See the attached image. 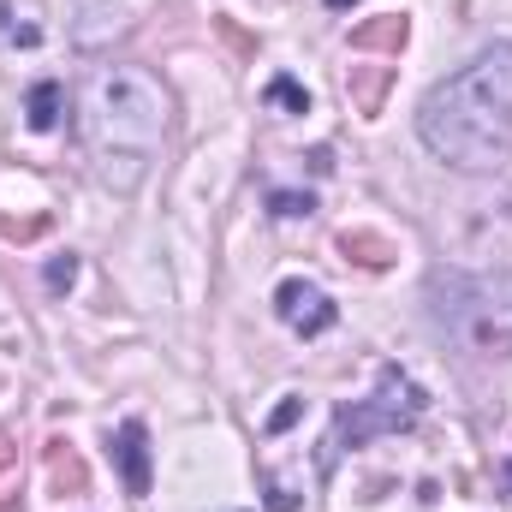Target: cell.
<instances>
[{
	"label": "cell",
	"mask_w": 512,
	"mask_h": 512,
	"mask_svg": "<svg viewBox=\"0 0 512 512\" xmlns=\"http://www.w3.org/2000/svg\"><path fill=\"white\" fill-rule=\"evenodd\" d=\"M417 137L459 173L501 167L512 155V42L483 48L471 66L441 78L417 108Z\"/></svg>",
	"instance_id": "1"
},
{
	"label": "cell",
	"mask_w": 512,
	"mask_h": 512,
	"mask_svg": "<svg viewBox=\"0 0 512 512\" xmlns=\"http://www.w3.org/2000/svg\"><path fill=\"white\" fill-rule=\"evenodd\" d=\"M78 131H84V149L96 161V179L108 191L131 197L161 155L167 96L155 78H143L131 66H96L84 96H78Z\"/></svg>",
	"instance_id": "2"
},
{
	"label": "cell",
	"mask_w": 512,
	"mask_h": 512,
	"mask_svg": "<svg viewBox=\"0 0 512 512\" xmlns=\"http://www.w3.org/2000/svg\"><path fill=\"white\" fill-rule=\"evenodd\" d=\"M435 322L477 358H512V280H435Z\"/></svg>",
	"instance_id": "3"
},
{
	"label": "cell",
	"mask_w": 512,
	"mask_h": 512,
	"mask_svg": "<svg viewBox=\"0 0 512 512\" xmlns=\"http://www.w3.org/2000/svg\"><path fill=\"white\" fill-rule=\"evenodd\" d=\"M423 405H429V393L411 382L399 364H382V376H376V393H370V399L340 405V417H334V429H328V441H322V471H334L352 447H364V441H376V435H399V429H411V423L423 417Z\"/></svg>",
	"instance_id": "4"
},
{
	"label": "cell",
	"mask_w": 512,
	"mask_h": 512,
	"mask_svg": "<svg viewBox=\"0 0 512 512\" xmlns=\"http://www.w3.org/2000/svg\"><path fill=\"white\" fill-rule=\"evenodd\" d=\"M274 316L292 328V334H328L334 322H340V310H334V298L316 286V280H280V292H274Z\"/></svg>",
	"instance_id": "5"
},
{
	"label": "cell",
	"mask_w": 512,
	"mask_h": 512,
	"mask_svg": "<svg viewBox=\"0 0 512 512\" xmlns=\"http://www.w3.org/2000/svg\"><path fill=\"white\" fill-rule=\"evenodd\" d=\"M108 453H114V465H120V483H126L131 501H143L149 495V429L131 417L120 423L114 435H108Z\"/></svg>",
	"instance_id": "6"
},
{
	"label": "cell",
	"mask_w": 512,
	"mask_h": 512,
	"mask_svg": "<svg viewBox=\"0 0 512 512\" xmlns=\"http://www.w3.org/2000/svg\"><path fill=\"white\" fill-rule=\"evenodd\" d=\"M42 459H48V489H54V495H66V501H72V495H84V489H90V471H84V459H78V447H72V441H60V435H54V441L42 447Z\"/></svg>",
	"instance_id": "7"
},
{
	"label": "cell",
	"mask_w": 512,
	"mask_h": 512,
	"mask_svg": "<svg viewBox=\"0 0 512 512\" xmlns=\"http://www.w3.org/2000/svg\"><path fill=\"white\" fill-rule=\"evenodd\" d=\"M405 36H411V18L405 12H382V18H370V24L352 30V48L358 54H399Z\"/></svg>",
	"instance_id": "8"
},
{
	"label": "cell",
	"mask_w": 512,
	"mask_h": 512,
	"mask_svg": "<svg viewBox=\"0 0 512 512\" xmlns=\"http://www.w3.org/2000/svg\"><path fill=\"white\" fill-rule=\"evenodd\" d=\"M387 84H393V66H352V78H346L352 108H358V114H382Z\"/></svg>",
	"instance_id": "9"
},
{
	"label": "cell",
	"mask_w": 512,
	"mask_h": 512,
	"mask_svg": "<svg viewBox=\"0 0 512 512\" xmlns=\"http://www.w3.org/2000/svg\"><path fill=\"white\" fill-rule=\"evenodd\" d=\"M340 256H346V262H358V268H387L399 251H393V239H382V233L346 227V233H340Z\"/></svg>",
	"instance_id": "10"
},
{
	"label": "cell",
	"mask_w": 512,
	"mask_h": 512,
	"mask_svg": "<svg viewBox=\"0 0 512 512\" xmlns=\"http://www.w3.org/2000/svg\"><path fill=\"white\" fill-rule=\"evenodd\" d=\"M60 114H66V90H60L54 78H42V84L30 90V102H24V120H30V131H54Z\"/></svg>",
	"instance_id": "11"
},
{
	"label": "cell",
	"mask_w": 512,
	"mask_h": 512,
	"mask_svg": "<svg viewBox=\"0 0 512 512\" xmlns=\"http://www.w3.org/2000/svg\"><path fill=\"white\" fill-rule=\"evenodd\" d=\"M262 96H268V108H286V114H310V90H304V84H292V78H274Z\"/></svg>",
	"instance_id": "12"
},
{
	"label": "cell",
	"mask_w": 512,
	"mask_h": 512,
	"mask_svg": "<svg viewBox=\"0 0 512 512\" xmlns=\"http://www.w3.org/2000/svg\"><path fill=\"white\" fill-rule=\"evenodd\" d=\"M310 209H316L310 191H268V215H280V221H298V215H310Z\"/></svg>",
	"instance_id": "13"
},
{
	"label": "cell",
	"mask_w": 512,
	"mask_h": 512,
	"mask_svg": "<svg viewBox=\"0 0 512 512\" xmlns=\"http://www.w3.org/2000/svg\"><path fill=\"white\" fill-rule=\"evenodd\" d=\"M48 227H54L48 215H30V221H12V215H0V239H18V245H24V239H42Z\"/></svg>",
	"instance_id": "14"
},
{
	"label": "cell",
	"mask_w": 512,
	"mask_h": 512,
	"mask_svg": "<svg viewBox=\"0 0 512 512\" xmlns=\"http://www.w3.org/2000/svg\"><path fill=\"white\" fill-rule=\"evenodd\" d=\"M262 489H268V512H298V489H292V483L262 477Z\"/></svg>",
	"instance_id": "15"
},
{
	"label": "cell",
	"mask_w": 512,
	"mask_h": 512,
	"mask_svg": "<svg viewBox=\"0 0 512 512\" xmlns=\"http://www.w3.org/2000/svg\"><path fill=\"white\" fill-rule=\"evenodd\" d=\"M72 280H78V256H72V251L54 256V262H48V292H66Z\"/></svg>",
	"instance_id": "16"
},
{
	"label": "cell",
	"mask_w": 512,
	"mask_h": 512,
	"mask_svg": "<svg viewBox=\"0 0 512 512\" xmlns=\"http://www.w3.org/2000/svg\"><path fill=\"white\" fill-rule=\"evenodd\" d=\"M298 411H304V399H286V405H280V411L268 417V435H280V429H292V423H298Z\"/></svg>",
	"instance_id": "17"
},
{
	"label": "cell",
	"mask_w": 512,
	"mask_h": 512,
	"mask_svg": "<svg viewBox=\"0 0 512 512\" xmlns=\"http://www.w3.org/2000/svg\"><path fill=\"white\" fill-rule=\"evenodd\" d=\"M12 465V435H0V471Z\"/></svg>",
	"instance_id": "18"
},
{
	"label": "cell",
	"mask_w": 512,
	"mask_h": 512,
	"mask_svg": "<svg viewBox=\"0 0 512 512\" xmlns=\"http://www.w3.org/2000/svg\"><path fill=\"white\" fill-rule=\"evenodd\" d=\"M328 6H334V12H346V6H352V0H328Z\"/></svg>",
	"instance_id": "19"
},
{
	"label": "cell",
	"mask_w": 512,
	"mask_h": 512,
	"mask_svg": "<svg viewBox=\"0 0 512 512\" xmlns=\"http://www.w3.org/2000/svg\"><path fill=\"white\" fill-rule=\"evenodd\" d=\"M507 483H512V465H507Z\"/></svg>",
	"instance_id": "20"
}]
</instances>
